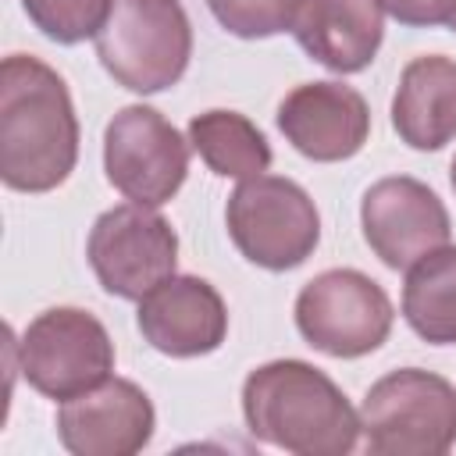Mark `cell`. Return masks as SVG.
Listing matches in <instances>:
<instances>
[{"label":"cell","instance_id":"1","mask_svg":"<svg viewBox=\"0 0 456 456\" xmlns=\"http://www.w3.org/2000/svg\"><path fill=\"white\" fill-rule=\"evenodd\" d=\"M78 114L68 82L32 53L0 64V178L14 192H50L78 160Z\"/></svg>","mask_w":456,"mask_h":456},{"label":"cell","instance_id":"2","mask_svg":"<svg viewBox=\"0 0 456 456\" xmlns=\"http://www.w3.org/2000/svg\"><path fill=\"white\" fill-rule=\"evenodd\" d=\"M246 431L292 456H346L360 442V413L306 360H271L242 381Z\"/></svg>","mask_w":456,"mask_h":456},{"label":"cell","instance_id":"3","mask_svg":"<svg viewBox=\"0 0 456 456\" xmlns=\"http://www.w3.org/2000/svg\"><path fill=\"white\" fill-rule=\"evenodd\" d=\"M96 57L128 93L171 89L192 57V25L182 0H110L96 32Z\"/></svg>","mask_w":456,"mask_h":456},{"label":"cell","instance_id":"4","mask_svg":"<svg viewBox=\"0 0 456 456\" xmlns=\"http://www.w3.org/2000/svg\"><path fill=\"white\" fill-rule=\"evenodd\" d=\"M356 413L374 456H442L456 445V385L424 367L378 378Z\"/></svg>","mask_w":456,"mask_h":456},{"label":"cell","instance_id":"5","mask_svg":"<svg viewBox=\"0 0 456 456\" xmlns=\"http://www.w3.org/2000/svg\"><path fill=\"white\" fill-rule=\"evenodd\" d=\"M224 224L235 249L264 271H292L306 264L321 242V214L310 192L267 171L232 189Z\"/></svg>","mask_w":456,"mask_h":456},{"label":"cell","instance_id":"6","mask_svg":"<svg viewBox=\"0 0 456 456\" xmlns=\"http://www.w3.org/2000/svg\"><path fill=\"white\" fill-rule=\"evenodd\" d=\"M292 314L306 346L335 360H356L381 349L395 321L388 292L356 267L314 274L299 289Z\"/></svg>","mask_w":456,"mask_h":456},{"label":"cell","instance_id":"7","mask_svg":"<svg viewBox=\"0 0 456 456\" xmlns=\"http://www.w3.org/2000/svg\"><path fill=\"white\" fill-rule=\"evenodd\" d=\"M18 349L21 378L46 399H75L114 370V342L100 317L82 306H50L28 321Z\"/></svg>","mask_w":456,"mask_h":456},{"label":"cell","instance_id":"8","mask_svg":"<svg viewBox=\"0 0 456 456\" xmlns=\"http://www.w3.org/2000/svg\"><path fill=\"white\" fill-rule=\"evenodd\" d=\"M189 139L153 107L128 103L103 128L107 182L139 207H164L189 175Z\"/></svg>","mask_w":456,"mask_h":456},{"label":"cell","instance_id":"9","mask_svg":"<svg viewBox=\"0 0 456 456\" xmlns=\"http://www.w3.org/2000/svg\"><path fill=\"white\" fill-rule=\"evenodd\" d=\"M86 256L103 292L139 303L150 289L175 274L178 232L164 214H157V207L121 203L93 221Z\"/></svg>","mask_w":456,"mask_h":456},{"label":"cell","instance_id":"10","mask_svg":"<svg viewBox=\"0 0 456 456\" xmlns=\"http://www.w3.org/2000/svg\"><path fill=\"white\" fill-rule=\"evenodd\" d=\"M360 228L374 256L406 271L438 246H449L452 221L438 192L410 175H388L374 182L360 200Z\"/></svg>","mask_w":456,"mask_h":456},{"label":"cell","instance_id":"11","mask_svg":"<svg viewBox=\"0 0 456 456\" xmlns=\"http://www.w3.org/2000/svg\"><path fill=\"white\" fill-rule=\"evenodd\" d=\"M153 428V403L128 378H107L57 406V438L71 456H135Z\"/></svg>","mask_w":456,"mask_h":456},{"label":"cell","instance_id":"12","mask_svg":"<svg viewBox=\"0 0 456 456\" xmlns=\"http://www.w3.org/2000/svg\"><path fill=\"white\" fill-rule=\"evenodd\" d=\"M278 128L296 153L317 164H338L363 150L370 135V107L346 82H303L278 103Z\"/></svg>","mask_w":456,"mask_h":456},{"label":"cell","instance_id":"13","mask_svg":"<svg viewBox=\"0 0 456 456\" xmlns=\"http://www.w3.org/2000/svg\"><path fill=\"white\" fill-rule=\"evenodd\" d=\"M142 338L175 360H192L221 349L228 338V306L221 292L196 274H171L139 299Z\"/></svg>","mask_w":456,"mask_h":456},{"label":"cell","instance_id":"14","mask_svg":"<svg viewBox=\"0 0 456 456\" xmlns=\"http://www.w3.org/2000/svg\"><path fill=\"white\" fill-rule=\"evenodd\" d=\"M289 32L310 61L335 75H356L381 50L385 11L378 0H299Z\"/></svg>","mask_w":456,"mask_h":456},{"label":"cell","instance_id":"15","mask_svg":"<svg viewBox=\"0 0 456 456\" xmlns=\"http://www.w3.org/2000/svg\"><path fill=\"white\" fill-rule=\"evenodd\" d=\"M392 128L410 150H442L456 139V61L445 53L413 57L399 71Z\"/></svg>","mask_w":456,"mask_h":456},{"label":"cell","instance_id":"16","mask_svg":"<svg viewBox=\"0 0 456 456\" xmlns=\"http://www.w3.org/2000/svg\"><path fill=\"white\" fill-rule=\"evenodd\" d=\"M189 146L221 178H256L271 167L267 135L239 110H203L189 121Z\"/></svg>","mask_w":456,"mask_h":456},{"label":"cell","instance_id":"17","mask_svg":"<svg viewBox=\"0 0 456 456\" xmlns=\"http://www.w3.org/2000/svg\"><path fill=\"white\" fill-rule=\"evenodd\" d=\"M403 317L431 346H456V246H438L406 267Z\"/></svg>","mask_w":456,"mask_h":456},{"label":"cell","instance_id":"18","mask_svg":"<svg viewBox=\"0 0 456 456\" xmlns=\"http://www.w3.org/2000/svg\"><path fill=\"white\" fill-rule=\"evenodd\" d=\"M21 7L28 21L61 46L96 39L110 14V0H21Z\"/></svg>","mask_w":456,"mask_h":456},{"label":"cell","instance_id":"19","mask_svg":"<svg viewBox=\"0 0 456 456\" xmlns=\"http://www.w3.org/2000/svg\"><path fill=\"white\" fill-rule=\"evenodd\" d=\"M299 0H207L217 25L239 39H271L292 28Z\"/></svg>","mask_w":456,"mask_h":456},{"label":"cell","instance_id":"20","mask_svg":"<svg viewBox=\"0 0 456 456\" xmlns=\"http://www.w3.org/2000/svg\"><path fill=\"white\" fill-rule=\"evenodd\" d=\"M378 7L410 28L449 25V18L456 14V0H378Z\"/></svg>","mask_w":456,"mask_h":456},{"label":"cell","instance_id":"21","mask_svg":"<svg viewBox=\"0 0 456 456\" xmlns=\"http://www.w3.org/2000/svg\"><path fill=\"white\" fill-rule=\"evenodd\" d=\"M449 178H452V192H456V157H452V167H449Z\"/></svg>","mask_w":456,"mask_h":456},{"label":"cell","instance_id":"22","mask_svg":"<svg viewBox=\"0 0 456 456\" xmlns=\"http://www.w3.org/2000/svg\"><path fill=\"white\" fill-rule=\"evenodd\" d=\"M449 28H452V32H456V14H452V18H449Z\"/></svg>","mask_w":456,"mask_h":456}]
</instances>
